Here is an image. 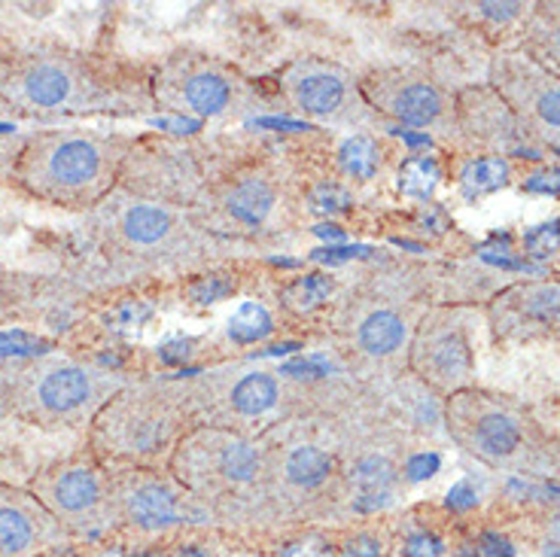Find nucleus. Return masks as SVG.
Segmentation results:
<instances>
[{
  "label": "nucleus",
  "mask_w": 560,
  "mask_h": 557,
  "mask_svg": "<svg viewBox=\"0 0 560 557\" xmlns=\"http://www.w3.org/2000/svg\"><path fill=\"white\" fill-rule=\"evenodd\" d=\"M128 162V143L95 131H43L15 162V183L58 208H95Z\"/></svg>",
  "instance_id": "1"
},
{
  "label": "nucleus",
  "mask_w": 560,
  "mask_h": 557,
  "mask_svg": "<svg viewBox=\"0 0 560 557\" xmlns=\"http://www.w3.org/2000/svg\"><path fill=\"white\" fill-rule=\"evenodd\" d=\"M98 92L85 58L58 46L0 43V101L15 111H83Z\"/></svg>",
  "instance_id": "2"
},
{
  "label": "nucleus",
  "mask_w": 560,
  "mask_h": 557,
  "mask_svg": "<svg viewBox=\"0 0 560 557\" xmlns=\"http://www.w3.org/2000/svg\"><path fill=\"white\" fill-rule=\"evenodd\" d=\"M119 393V381L83 362L56 360L34 365L15 387V408L43 427H77L95 420Z\"/></svg>",
  "instance_id": "3"
},
{
  "label": "nucleus",
  "mask_w": 560,
  "mask_h": 557,
  "mask_svg": "<svg viewBox=\"0 0 560 557\" xmlns=\"http://www.w3.org/2000/svg\"><path fill=\"white\" fill-rule=\"evenodd\" d=\"M28 490L70 530V536H101L113 527L110 473L92 460H61L31 478Z\"/></svg>",
  "instance_id": "4"
},
{
  "label": "nucleus",
  "mask_w": 560,
  "mask_h": 557,
  "mask_svg": "<svg viewBox=\"0 0 560 557\" xmlns=\"http://www.w3.org/2000/svg\"><path fill=\"white\" fill-rule=\"evenodd\" d=\"M174 418L168 405L147 393H116L92 420V442L113 460H150L171 442Z\"/></svg>",
  "instance_id": "5"
},
{
  "label": "nucleus",
  "mask_w": 560,
  "mask_h": 557,
  "mask_svg": "<svg viewBox=\"0 0 560 557\" xmlns=\"http://www.w3.org/2000/svg\"><path fill=\"white\" fill-rule=\"evenodd\" d=\"M177 481L198 497L250 488L262 475V451L235 432H198L174 454Z\"/></svg>",
  "instance_id": "6"
},
{
  "label": "nucleus",
  "mask_w": 560,
  "mask_h": 557,
  "mask_svg": "<svg viewBox=\"0 0 560 557\" xmlns=\"http://www.w3.org/2000/svg\"><path fill=\"white\" fill-rule=\"evenodd\" d=\"M110 506L113 524L140 536L180 527L189 518L183 490L143 466H122L110 473Z\"/></svg>",
  "instance_id": "7"
},
{
  "label": "nucleus",
  "mask_w": 560,
  "mask_h": 557,
  "mask_svg": "<svg viewBox=\"0 0 560 557\" xmlns=\"http://www.w3.org/2000/svg\"><path fill=\"white\" fill-rule=\"evenodd\" d=\"M70 545V530L28 488L0 485V557H43Z\"/></svg>",
  "instance_id": "8"
},
{
  "label": "nucleus",
  "mask_w": 560,
  "mask_h": 557,
  "mask_svg": "<svg viewBox=\"0 0 560 557\" xmlns=\"http://www.w3.org/2000/svg\"><path fill=\"white\" fill-rule=\"evenodd\" d=\"M155 98L174 111H189L196 116H220L235 101L232 77L210 65L208 58H171L155 77Z\"/></svg>",
  "instance_id": "9"
},
{
  "label": "nucleus",
  "mask_w": 560,
  "mask_h": 557,
  "mask_svg": "<svg viewBox=\"0 0 560 557\" xmlns=\"http://www.w3.org/2000/svg\"><path fill=\"white\" fill-rule=\"evenodd\" d=\"M411 365L433 387L454 391L472 375V348L460 323L445 317H430L415 335Z\"/></svg>",
  "instance_id": "10"
},
{
  "label": "nucleus",
  "mask_w": 560,
  "mask_h": 557,
  "mask_svg": "<svg viewBox=\"0 0 560 557\" xmlns=\"http://www.w3.org/2000/svg\"><path fill=\"white\" fill-rule=\"evenodd\" d=\"M360 89L369 104H375L378 111L399 119L402 126H435L439 116L445 113V98L433 83L399 73V70H375L365 77Z\"/></svg>",
  "instance_id": "11"
},
{
  "label": "nucleus",
  "mask_w": 560,
  "mask_h": 557,
  "mask_svg": "<svg viewBox=\"0 0 560 557\" xmlns=\"http://www.w3.org/2000/svg\"><path fill=\"white\" fill-rule=\"evenodd\" d=\"M98 223L113 244H119L122 251L131 253L155 251L177 232V220L165 205L140 201V198H135V201L131 198H113L107 205H101Z\"/></svg>",
  "instance_id": "12"
},
{
  "label": "nucleus",
  "mask_w": 560,
  "mask_h": 557,
  "mask_svg": "<svg viewBox=\"0 0 560 557\" xmlns=\"http://www.w3.org/2000/svg\"><path fill=\"white\" fill-rule=\"evenodd\" d=\"M283 89L295 104V111L317 116V119H336L348 111L353 83L345 70L320 58H302L287 68Z\"/></svg>",
  "instance_id": "13"
},
{
  "label": "nucleus",
  "mask_w": 560,
  "mask_h": 557,
  "mask_svg": "<svg viewBox=\"0 0 560 557\" xmlns=\"http://www.w3.org/2000/svg\"><path fill=\"white\" fill-rule=\"evenodd\" d=\"M454 420L457 436L481 457L505 460L521 448V423L500 408H457Z\"/></svg>",
  "instance_id": "14"
},
{
  "label": "nucleus",
  "mask_w": 560,
  "mask_h": 557,
  "mask_svg": "<svg viewBox=\"0 0 560 557\" xmlns=\"http://www.w3.org/2000/svg\"><path fill=\"white\" fill-rule=\"evenodd\" d=\"M406 321H402L396 311L378 307V311H372V314L357 326V345H360L369 357H390V353H396V350L406 345Z\"/></svg>",
  "instance_id": "15"
},
{
  "label": "nucleus",
  "mask_w": 560,
  "mask_h": 557,
  "mask_svg": "<svg viewBox=\"0 0 560 557\" xmlns=\"http://www.w3.org/2000/svg\"><path fill=\"white\" fill-rule=\"evenodd\" d=\"M350 481L357 488V502L363 509H378L384 502H390L396 466L387 457H363L350 469Z\"/></svg>",
  "instance_id": "16"
},
{
  "label": "nucleus",
  "mask_w": 560,
  "mask_h": 557,
  "mask_svg": "<svg viewBox=\"0 0 560 557\" xmlns=\"http://www.w3.org/2000/svg\"><path fill=\"white\" fill-rule=\"evenodd\" d=\"M225 210L244 225H262L275 210V186L262 177H247L225 196Z\"/></svg>",
  "instance_id": "17"
},
{
  "label": "nucleus",
  "mask_w": 560,
  "mask_h": 557,
  "mask_svg": "<svg viewBox=\"0 0 560 557\" xmlns=\"http://www.w3.org/2000/svg\"><path fill=\"white\" fill-rule=\"evenodd\" d=\"M332 469H336L332 457L323 448L314 445L293 448L283 460V478L299 490H317L329 481Z\"/></svg>",
  "instance_id": "18"
},
{
  "label": "nucleus",
  "mask_w": 560,
  "mask_h": 557,
  "mask_svg": "<svg viewBox=\"0 0 560 557\" xmlns=\"http://www.w3.org/2000/svg\"><path fill=\"white\" fill-rule=\"evenodd\" d=\"M229 403L244 418H259L268 408L278 405V381L268 372H250V375L235 381V387L229 393Z\"/></svg>",
  "instance_id": "19"
},
{
  "label": "nucleus",
  "mask_w": 560,
  "mask_h": 557,
  "mask_svg": "<svg viewBox=\"0 0 560 557\" xmlns=\"http://www.w3.org/2000/svg\"><path fill=\"white\" fill-rule=\"evenodd\" d=\"M509 183V162L500 155H485L466 162L460 171V189L466 198L488 196L493 189H500Z\"/></svg>",
  "instance_id": "20"
},
{
  "label": "nucleus",
  "mask_w": 560,
  "mask_h": 557,
  "mask_svg": "<svg viewBox=\"0 0 560 557\" xmlns=\"http://www.w3.org/2000/svg\"><path fill=\"white\" fill-rule=\"evenodd\" d=\"M332 290H336V280L323 275V271H314V275H305V278L290 280L280 290V302L295 314H308L314 307H320L332 295Z\"/></svg>",
  "instance_id": "21"
},
{
  "label": "nucleus",
  "mask_w": 560,
  "mask_h": 557,
  "mask_svg": "<svg viewBox=\"0 0 560 557\" xmlns=\"http://www.w3.org/2000/svg\"><path fill=\"white\" fill-rule=\"evenodd\" d=\"M338 159H341V167H345L348 177H353V181H372L381 165L378 140L369 138V135H353V138L341 143Z\"/></svg>",
  "instance_id": "22"
},
{
  "label": "nucleus",
  "mask_w": 560,
  "mask_h": 557,
  "mask_svg": "<svg viewBox=\"0 0 560 557\" xmlns=\"http://www.w3.org/2000/svg\"><path fill=\"white\" fill-rule=\"evenodd\" d=\"M275 333V317L268 314L266 305L259 302H244V305L229 317V338L238 345H256L266 341Z\"/></svg>",
  "instance_id": "23"
},
{
  "label": "nucleus",
  "mask_w": 560,
  "mask_h": 557,
  "mask_svg": "<svg viewBox=\"0 0 560 557\" xmlns=\"http://www.w3.org/2000/svg\"><path fill=\"white\" fill-rule=\"evenodd\" d=\"M518 311L539 323L560 321V283H533L518 290Z\"/></svg>",
  "instance_id": "24"
},
{
  "label": "nucleus",
  "mask_w": 560,
  "mask_h": 557,
  "mask_svg": "<svg viewBox=\"0 0 560 557\" xmlns=\"http://www.w3.org/2000/svg\"><path fill=\"white\" fill-rule=\"evenodd\" d=\"M435 181H439V171H435L433 159H408L399 171V189L406 196L427 198L433 193Z\"/></svg>",
  "instance_id": "25"
},
{
  "label": "nucleus",
  "mask_w": 560,
  "mask_h": 557,
  "mask_svg": "<svg viewBox=\"0 0 560 557\" xmlns=\"http://www.w3.org/2000/svg\"><path fill=\"white\" fill-rule=\"evenodd\" d=\"M232 293H235V278H229V275H208V278H198L186 287V295L196 305H213V302L229 299Z\"/></svg>",
  "instance_id": "26"
},
{
  "label": "nucleus",
  "mask_w": 560,
  "mask_h": 557,
  "mask_svg": "<svg viewBox=\"0 0 560 557\" xmlns=\"http://www.w3.org/2000/svg\"><path fill=\"white\" fill-rule=\"evenodd\" d=\"M308 205L314 213H329L332 217V213H345L353 205V196L341 183H320V186L311 189Z\"/></svg>",
  "instance_id": "27"
},
{
  "label": "nucleus",
  "mask_w": 560,
  "mask_h": 557,
  "mask_svg": "<svg viewBox=\"0 0 560 557\" xmlns=\"http://www.w3.org/2000/svg\"><path fill=\"white\" fill-rule=\"evenodd\" d=\"M530 111L536 113V119L548 128H560V83L555 80H542L539 92L533 95Z\"/></svg>",
  "instance_id": "28"
},
{
  "label": "nucleus",
  "mask_w": 560,
  "mask_h": 557,
  "mask_svg": "<svg viewBox=\"0 0 560 557\" xmlns=\"http://www.w3.org/2000/svg\"><path fill=\"white\" fill-rule=\"evenodd\" d=\"M524 247L533 253V256H551V253L560 247V223H546L530 229L524 235Z\"/></svg>",
  "instance_id": "29"
},
{
  "label": "nucleus",
  "mask_w": 560,
  "mask_h": 557,
  "mask_svg": "<svg viewBox=\"0 0 560 557\" xmlns=\"http://www.w3.org/2000/svg\"><path fill=\"white\" fill-rule=\"evenodd\" d=\"M402 557H445V543L430 530H418L402 543Z\"/></svg>",
  "instance_id": "30"
},
{
  "label": "nucleus",
  "mask_w": 560,
  "mask_h": 557,
  "mask_svg": "<svg viewBox=\"0 0 560 557\" xmlns=\"http://www.w3.org/2000/svg\"><path fill=\"white\" fill-rule=\"evenodd\" d=\"M384 555V545H381L378 536H353L345 548H341V557H381Z\"/></svg>",
  "instance_id": "31"
},
{
  "label": "nucleus",
  "mask_w": 560,
  "mask_h": 557,
  "mask_svg": "<svg viewBox=\"0 0 560 557\" xmlns=\"http://www.w3.org/2000/svg\"><path fill=\"white\" fill-rule=\"evenodd\" d=\"M524 7L521 3H478V13L488 15L493 22H509V19H515Z\"/></svg>",
  "instance_id": "32"
},
{
  "label": "nucleus",
  "mask_w": 560,
  "mask_h": 557,
  "mask_svg": "<svg viewBox=\"0 0 560 557\" xmlns=\"http://www.w3.org/2000/svg\"><path fill=\"white\" fill-rule=\"evenodd\" d=\"M533 193H560V171L555 167H546V171H539V174H533L530 181H527Z\"/></svg>",
  "instance_id": "33"
},
{
  "label": "nucleus",
  "mask_w": 560,
  "mask_h": 557,
  "mask_svg": "<svg viewBox=\"0 0 560 557\" xmlns=\"http://www.w3.org/2000/svg\"><path fill=\"white\" fill-rule=\"evenodd\" d=\"M472 502H476V494H472V488H469V485H457V488L451 490L448 506H457V509H463V506H472Z\"/></svg>",
  "instance_id": "34"
},
{
  "label": "nucleus",
  "mask_w": 560,
  "mask_h": 557,
  "mask_svg": "<svg viewBox=\"0 0 560 557\" xmlns=\"http://www.w3.org/2000/svg\"><path fill=\"white\" fill-rule=\"evenodd\" d=\"M283 372H314V375H326V362H317V360H308V362H293V365H287Z\"/></svg>",
  "instance_id": "35"
},
{
  "label": "nucleus",
  "mask_w": 560,
  "mask_h": 557,
  "mask_svg": "<svg viewBox=\"0 0 560 557\" xmlns=\"http://www.w3.org/2000/svg\"><path fill=\"white\" fill-rule=\"evenodd\" d=\"M162 357H165V360H180V357L186 360V357H189V341H177V345H168Z\"/></svg>",
  "instance_id": "36"
},
{
  "label": "nucleus",
  "mask_w": 560,
  "mask_h": 557,
  "mask_svg": "<svg viewBox=\"0 0 560 557\" xmlns=\"http://www.w3.org/2000/svg\"><path fill=\"white\" fill-rule=\"evenodd\" d=\"M548 49H551V56L560 61V28L551 31V37H548Z\"/></svg>",
  "instance_id": "37"
},
{
  "label": "nucleus",
  "mask_w": 560,
  "mask_h": 557,
  "mask_svg": "<svg viewBox=\"0 0 560 557\" xmlns=\"http://www.w3.org/2000/svg\"><path fill=\"white\" fill-rule=\"evenodd\" d=\"M555 536H558V539H560V518H558V524H555Z\"/></svg>",
  "instance_id": "38"
}]
</instances>
